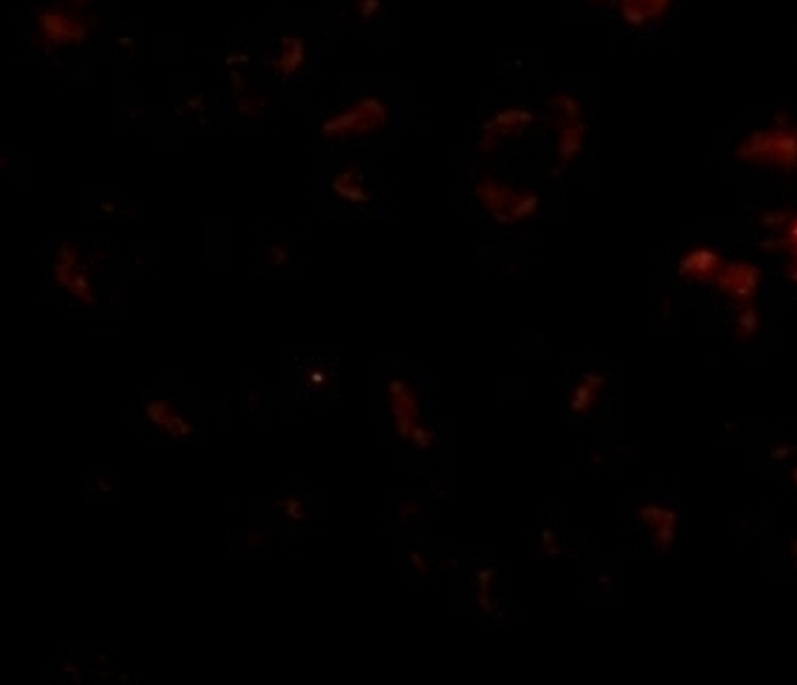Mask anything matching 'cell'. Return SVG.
I'll return each instance as SVG.
<instances>
[{"label": "cell", "mask_w": 797, "mask_h": 685, "mask_svg": "<svg viewBox=\"0 0 797 685\" xmlns=\"http://www.w3.org/2000/svg\"><path fill=\"white\" fill-rule=\"evenodd\" d=\"M93 0H55L34 18V41L48 54L86 45L94 31Z\"/></svg>", "instance_id": "6da1fadb"}, {"label": "cell", "mask_w": 797, "mask_h": 685, "mask_svg": "<svg viewBox=\"0 0 797 685\" xmlns=\"http://www.w3.org/2000/svg\"><path fill=\"white\" fill-rule=\"evenodd\" d=\"M546 110L553 130V178L564 176L585 153L589 124L580 98L569 91H555L546 100Z\"/></svg>", "instance_id": "7a4b0ae2"}, {"label": "cell", "mask_w": 797, "mask_h": 685, "mask_svg": "<svg viewBox=\"0 0 797 685\" xmlns=\"http://www.w3.org/2000/svg\"><path fill=\"white\" fill-rule=\"evenodd\" d=\"M472 195L484 215L502 227L527 224L541 211V195L530 186L484 174L473 183Z\"/></svg>", "instance_id": "3957f363"}, {"label": "cell", "mask_w": 797, "mask_h": 685, "mask_svg": "<svg viewBox=\"0 0 797 685\" xmlns=\"http://www.w3.org/2000/svg\"><path fill=\"white\" fill-rule=\"evenodd\" d=\"M390 121L387 103L376 94H364L335 110L321 123V135L330 142L371 139L383 133Z\"/></svg>", "instance_id": "277c9868"}, {"label": "cell", "mask_w": 797, "mask_h": 685, "mask_svg": "<svg viewBox=\"0 0 797 685\" xmlns=\"http://www.w3.org/2000/svg\"><path fill=\"white\" fill-rule=\"evenodd\" d=\"M50 275L62 293L82 307L98 305V289L87 266L82 248L75 241H62L55 248Z\"/></svg>", "instance_id": "5b68a950"}, {"label": "cell", "mask_w": 797, "mask_h": 685, "mask_svg": "<svg viewBox=\"0 0 797 685\" xmlns=\"http://www.w3.org/2000/svg\"><path fill=\"white\" fill-rule=\"evenodd\" d=\"M537 116L527 107H503L489 114L479 128L477 146L482 154H495L503 146L518 142L534 128Z\"/></svg>", "instance_id": "8992f818"}, {"label": "cell", "mask_w": 797, "mask_h": 685, "mask_svg": "<svg viewBox=\"0 0 797 685\" xmlns=\"http://www.w3.org/2000/svg\"><path fill=\"white\" fill-rule=\"evenodd\" d=\"M388 408L392 415V429L395 436L410 441L413 432L422 427V408L413 386L403 378H390L387 383Z\"/></svg>", "instance_id": "52a82bcc"}, {"label": "cell", "mask_w": 797, "mask_h": 685, "mask_svg": "<svg viewBox=\"0 0 797 685\" xmlns=\"http://www.w3.org/2000/svg\"><path fill=\"white\" fill-rule=\"evenodd\" d=\"M587 2L599 6H612L624 24L635 29H643L659 24L672 11L677 0H587Z\"/></svg>", "instance_id": "ba28073f"}, {"label": "cell", "mask_w": 797, "mask_h": 685, "mask_svg": "<svg viewBox=\"0 0 797 685\" xmlns=\"http://www.w3.org/2000/svg\"><path fill=\"white\" fill-rule=\"evenodd\" d=\"M144 418L149 425H153L156 431L162 432L167 438L183 441L194 436V424L179 413L176 404L167 397H155L144 402L142 408Z\"/></svg>", "instance_id": "9c48e42d"}, {"label": "cell", "mask_w": 797, "mask_h": 685, "mask_svg": "<svg viewBox=\"0 0 797 685\" xmlns=\"http://www.w3.org/2000/svg\"><path fill=\"white\" fill-rule=\"evenodd\" d=\"M638 519L645 528H649L652 544L658 547L659 551L668 553L674 547L677 540V521H679L675 510L661 503L649 501L638 508Z\"/></svg>", "instance_id": "30bf717a"}, {"label": "cell", "mask_w": 797, "mask_h": 685, "mask_svg": "<svg viewBox=\"0 0 797 685\" xmlns=\"http://www.w3.org/2000/svg\"><path fill=\"white\" fill-rule=\"evenodd\" d=\"M330 192L351 208H369L372 204V193L365 183L364 172L355 165H346L333 174Z\"/></svg>", "instance_id": "8fae6325"}, {"label": "cell", "mask_w": 797, "mask_h": 685, "mask_svg": "<svg viewBox=\"0 0 797 685\" xmlns=\"http://www.w3.org/2000/svg\"><path fill=\"white\" fill-rule=\"evenodd\" d=\"M307 61H309L307 41L295 34H289L280 38L277 52L271 59V70L280 80H289L307 66Z\"/></svg>", "instance_id": "7c38bea8"}, {"label": "cell", "mask_w": 797, "mask_h": 685, "mask_svg": "<svg viewBox=\"0 0 797 685\" xmlns=\"http://www.w3.org/2000/svg\"><path fill=\"white\" fill-rule=\"evenodd\" d=\"M608 385V378L604 376L603 372L599 370H592L587 372L580 383L574 386L573 393L569 395V411H573L574 415H587L590 409L594 408L597 401V395L603 392L604 388Z\"/></svg>", "instance_id": "4fadbf2b"}, {"label": "cell", "mask_w": 797, "mask_h": 685, "mask_svg": "<svg viewBox=\"0 0 797 685\" xmlns=\"http://www.w3.org/2000/svg\"><path fill=\"white\" fill-rule=\"evenodd\" d=\"M782 218V231H773L778 234L776 243L782 254L789 255V277L797 284V213Z\"/></svg>", "instance_id": "5bb4252c"}, {"label": "cell", "mask_w": 797, "mask_h": 685, "mask_svg": "<svg viewBox=\"0 0 797 685\" xmlns=\"http://www.w3.org/2000/svg\"><path fill=\"white\" fill-rule=\"evenodd\" d=\"M266 108H268V98L264 94L250 91V89H245V91L236 94L234 110L243 119H248V121L261 119L264 116V112H266Z\"/></svg>", "instance_id": "9a60e30c"}, {"label": "cell", "mask_w": 797, "mask_h": 685, "mask_svg": "<svg viewBox=\"0 0 797 685\" xmlns=\"http://www.w3.org/2000/svg\"><path fill=\"white\" fill-rule=\"evenodd\" d=\"M273 507L279 508L291 523H303L309 517L307 508L295 496H279L273 500Z\"/></svg>", "instance_id": "2e32d148"}, {"label": "cell", "mask_w": 797, "mask_h": 685, "mask_svg": "<svg viewBox=\"0 0 797 685\" xmlns=\"http://www.w3.org/2000/svg\"><path fill=\"white\" fill-rule=\"evenodd\" d=\"M496 570L493 567H482L475 574V585L477 592L475 595H491V588L495 585Z\"/></svg>", "instance_id": "e0dca14e"}, {"label": "cell", "mask_w": 797, "mask_h": 685, "mask_svg": "<svg viewBox=\"0 0 797 685\" xmlns=\"http://www.w3.org/2000/svg\"><path fill=\"white\" fill-rule=\"evenodd\" d=\"M539 544H541L542 551L548 553V555L560 556L564 553L560 542H558L557 533L553 532L548 526L542 528L541 533H539Z\"/></svg>", "instance_id": "ac0fdd59"}, {"label": "cell", "mask_w": 797, "mask_h": 685, "mask_svg": "<svg viewBox=\"0 0 797 685\" xmlns=\"http://www.w3.org/2000/svg\"><path fill=\"white\" fill-rule=\"evenodd\" d=\"M268 261L273 268H284L287 262L291 261V252L284 245H271L268 248Z\"/></svg>", "instance_id": "d6986e66"}, {"label": "cell", "mask_w": 797, "mask_h": 685, "mask_svg": "<svg viewBox=\"0 0 797 685\" xmlns=\"http://www.w3.org/2000/svg\"><path fill=\"white\" fill-rule=\"evenodd\" d=\"M408 562H410L411 567L415 570V574H418L420 578H424L427 574V560L426 556L422 555V553H418V551H411L410 556H408Z\"/></svg>", "instance_id": "ffe728a7"}, {"label": "cell", "mask_w": 797, "mask_h": 685, "mask_svg": "<svg viewBox=\"0 0 797 685\" xmlns=\"http://www.w3.org/2000/svg\"><path fill=\"white\" fill-rule=\"evenodd\" d=\"M797 454L796 447H789V445H780V447L773 448L771 452H769V457L773 459V461L780 462V461H787L790 457H794Z\"/></svg>", "instance_id": "44dd1931"}, {"label": "cell", "mask_w": 797, "mask_h": 685, "mask_svg": "<svg viewBox=\"0 0 797 685\" xmlns=\"http://www.w3.org/2000/svg\"><path fill=\"white\" fill-rule=\"evenodd\" d=\"M418 512H420V505H418L417 501H406L399 507V517L401 519H410V517L417 516Z\"/></svg>", "instance_id": "7402d4cb"}, {"label": "cell", "mask_w": 797, "mask_h": 685, "mask_svg": "<svg viewBox=\"0 0 797 685\" xmlns=\"http://www.w3.org/2000/svg\"><path fill=\"white\" fill-rule=\"evenodd\" d=\"M186 108H188L190 112H194V114H199V112H204L206 105H204V100L197 96V98H190V100L186 101Z\"/></svg>", "instance_id": "603a6c76"}, {"label": "cell", "mask_w": 797, "mask_h": 685, "mask_svg": "<svg viewBox=\"0 0 797 685\" xmlns=\"http://www.w3.org/2000/svg\"><path fill=\"white\" fill-rule=\"evenodd\" d=\"M94 485H96V489H98L101 494H110L114 491V484L109 482V480H105V478L94 480Z\"/></svg>", "instance_id": "cb8c5ba5"}, {"label": "cell", "mask_w": 797, "mask_h": 685, "mask_svg": "<svg viewBox=\"0 0 797 685\" xmlns=\"http://www.w3.org/2000/svg\"><path fill=\"white\" fill-rule=\"evenodd\" d=\"M132 680V675H128V673H119L117 675V682H121V684H128Z\"/></svg>", "instance_id": "d4e9b609"}, {"label": "cell", "mask_w": 797, "mask_h": 685, "mask_svg": "<svg viewBox=\"0 0 797 685\" xmlns=\"http://www.w3.org/2000/svg\"><path fill=\"white\" fill-rule=\"evenodd\" d=\"M599 585L603 586L612 585V578H610V576H606V574H604V576H599Z\"/></svg>", "instance_id": "484cf974"}, {"label": "cell", "mask_w": 797, "mask_h": 685, "mask_svg": "<svg viewBox=\"0 0 797 685\" xmlns=\"http://www.w3.org/2000/svg\"><path fill=\"white\" fill-rule=\"evenodd\" d=\"M790 553H792V556L797 560V539L792 540V544H790Z\"/></svg>", "instance_id": "4316f807"}, {"label": "cell", "mask_w": 797, "mask_h": 685, "mask_svg": "<svg viewBox=\"0 0 797 685\" xmlns=\"http://www.w3.org/2000/svg\"><path fill=\"white\" fill-rule=\"evenodd\" d=\"M592 461L596 462V464H603V455H594V457H592Z\"/></svg>", "instance_id": "83f0119b"}, {"label": "cell", "mask_w": 797, "mask_h": 685, "mask_svg": "<svg viewBox=\"0 0 797 685\" xmlns=\"http://www.w3.org/2000/svg\"><path fill=\"white\" fill-rule=\"evenodd\" d=\"M734 429H736V424H734V422H727V424H725V431H734Z\"/></svg>", "instance_id": "f1b7e54d"}, {"label": "cell", "mask_w": 797, "mask_h": 685, "mask_svg": "<svg viewBox=\"0 0 797 685\" xmlns=\"http://www.w3.org/2000/svg\"><path fill=\"white\" fill-rule=\"evenodd\" d=\"M792 482L797 485V466L792 470Z\"/></svg>", "instance_id": "f546056e"}]
</instances>
